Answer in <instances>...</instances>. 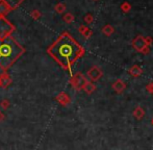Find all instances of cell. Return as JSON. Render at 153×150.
<instances>
[{
    "label": "cell",
    "instance_id": "obj_6",
    "mask_svg": "<svg viewBox=\"0 0 153 150\" xmlns=\"http://www.w3.org/2000/svg\"><path fill=\"white\" fill-rule=\"evenodd\" d=\"M88 75H89V77L93 81H97L102 77L103 73H102V70H101L100 68L94 66V67H92L91 69L88 71Z\"/></svg>",
    "mask_w": 153,
    "mask_h": 150
},
{
    "label": "cell",
    "instance_id": "obj_7",
    "mask_svg": "<svg viewBox=\"0 0 153 150\" xmlns=\"http://www.w3.org/2000/svg\"><path fill=\"white\" fill-rule=\"evenodd\" d=\"M113 89L117 93H122L124 90L126 89V83L122 80V79H117L115 82L113 83Z\"/></svg>",
    "mask_w": 153,
    "mask_h": 150
},
{
    "label": "cell",
    "instance_id": "obj_17",
    "mask_svg": "<svg viewBox=\"0 0 153 150\" xmlns=\"http://www.w3.org/2000/svg\"><path fill=\"white\" fill-rule=\"evenodd\" d=\"M121 7H122V10H124V12H127V10H130V4H128V3H123L122 5H121Z\"/></svg>",
    "mask_w": 153,
    "mask_h": 150
},
{
    "label": "cell",
    "instance_id": "obj_13",
    "mask_svg": "<svg viewBox=\"0 0 153 150\" xmlns=\"http://www.w3.org/2000/svg\"><path fill=\"white\" fill-rule=\"evenodd\" d=\"M3 1L6 2V3H7V5L10 6V7L15 8L17 5H19V4L21 3V1H22V0H3Z\"/></svg>",
    "mask_w": 153,
    "mask_h": 150
},
{
    "label": "cell",
    "instance_id": "obj_10",
    "mask_svg": "<svg viewBox=\"0 0 153 150\" xmlns=\"http://www.w3.org/2000/svg\"><path fill=\"white\" fill-rule=\"evenodd\" d=\"M145 116V111L141 108V106H137L135 108V110L133 111V117L137 120H142Z\"/></svg>",
    "mask_w": 153,
    "mask_h": 150
},
{
    "label": "cell",
    "instance_id": "obj_11",
    "mask_svg": "<svg viewBox=\"0 0 153 150\" xmlns=\"http://www.w3.org/2000/svg\"><path fill=\"white\" fill-rule=\"evenodd\" d=\"M83 90H85V93H88V94H92L93 92H94L95 90H96V85H95L94 83L89 82V81H88V82L85 85V87H83Z\"/></svg>",
    "mask_w": 153,
    "mask_h": 150
},
{
    "label": "cell",
    "instance_id": "obj_3",
    "mask_svg": "<svg viewBox=\"0 0 153 150\" xmlns=\"http://www.w3.org/2000/svg\"><path fill=\"white\" fill-rule=\"evenodd\" d=\"M132 47L137 51V52H142L144 54H147L149 52V46L146 43V40L142 36H137L133 39L132 41Z\"/></svg>",
    "mask_w": 153,
    "mask_h": 150
},
{
    "label": "cell",
    "instance_id": "obj_2",
    "mask_svg": "<svg viewBox=\"0 0 153 150\" xmlns=\"http://www.w3.org/2000/svg\"><path fill=\"white\" fill-rule=\"evenodd\" d=\"M24 49L13 38L0 39V67L10 68L23 53Z\"/></svg>",
    "mask_w": 153,
    "mask_h": 150
},
{
    "label": "cell",
    "instance_id": "obj_5",
    "mask_svg": "<svg viewBox=\"0 0 153 150\" xmlns=\"http://www.w3.org/2000/svg\"><path fill=\"white\" fill-rule=\"evenodd\" d=\"M71 82H72V85L74 87V89L79 91V90L83 89V87H85V85L88 82V80L81 73H77L73 76Z\"/></svg>",
    "mask_w": 153,
    "mask_h": 150
},
{
    "label": "cell",
    "instance_id": "obj_4",
    "mask_svg": "<svg viewBox=\"0 0 153 150\" xmlns=\"http://www.w3.org/2000/svg\"><path fill=\"white\" fill-rule=\"evenodd\" d=\"M13 26L10 23H8L5 19H0V39L7 38L10 33L13 31Z\"/></svg>",
    "mask_w": 153,
    "mask_h": 150
},
{
    "label": "cell",
    "instance_id": "obj_15",
    "mask_svg": "<svg viewBox=\"0 0 153 150\" xmlns=\"http://www.w3.org/2000/svg\"><path fill=\"white\" fill-rule=\"evenodd\" d=\"M8 106H10V101H8L7 99H4L3 101L1 102V108H2V110L6 111L8 108Z\"/></svg>",
    "mask_w": 153,
    "mask_h": 150
},
{
    "label": "cell",
    "instance_id": "obj_12",
    "mask_svg": "<svg viewBox=\"0 0 153 150\" xmlns=\"http://www.w3.org/2000/svg\"><path fill=\"white\" fill-rule=\"evenodd\" d=\"M102 31H103V33H104V35H106V36H111V35L114 33V31H115V29H114V27L111 26V25L107 24V25H105V26L103 27Z\"/></svg>",
    "mask_w": 153,
    "mask_h": 150
},
{
    "label": "cell",
    "instance_id": "obj_8",
    "mask_svg": "<svg viewBox=\"0 0 153 150\" xmlns=\"http://www.w3.org/2000/svg\"><path fill=\"white\" fill-rule=\"evenodd\" d=\"M56 100L59 104H62V105H64V106H67L68 104H70V102H71L70 97H69V95H67L66 93L59 94L56 97Z\"/></svg>",
    "mask_w": 153,
    "mask_h": 150
},
{
    "label": "cell",
    "instance_id": "obj_16",
    "mask_svg": "<svg viewBox=\"0 0 153 150\" xmlns=\"http://www.w3.org/2000/svg\"><path fill=\"white\" fill-rule=\"evenodd\" d=\"M146 90H147V91L149 92L151 95H153V81H152V82H150L149 85L146 87Z\"/></svg>",
    "mask_w": 153,
    "mask_h": 150
},
{
    "label": "cell",
    "instance_id": "obj_20",
    "mask_svg": "<svg viewBox=\"0 0 153 150\" xmlns=\"http://www.w3.org/2000/svg\"><path fill=\"white\" fill-rule=\"evenodd\" d=\"M151 124L153 125V118H152V120H151Z\"/></svg>",
    "mask_w": 153,
    "mask_h": 150
},
{
    "label": "cell",
    "instance_id": "obj_1",
    "mask_svg": "<svg viewBox=\"0 0 153 150\" xmlns=\"http://www.w3.org/2000/svg\"><path fill=\"white\" fill-rule=\"evenodd\" d=\"M83 48L69 35L65 33L48 49V53L65 69H70L83 54Z\"/></svg>",
    "mask_w": 153,
    "mask_h": 150
},
{
    "label": "cell",
    "instance_id": "obj_14",
    "mask_svg": "<svg viewBox=\"0 0 153 150\" xmlns=\"http://www.w3.org/2000/svg\"><path fill=\"white\" fill-rule=\"evenodd\" d=\"M10 78H6V77H3V78H1V85L3 88H6L8 85H10Z\"/></svg>",
    "mask_w": 153,
    "mask_h": 150
},
{
    "label": "cell",
    "instance_id": "obj_18",
    "mask_svg": "<svg viewBox=\"0 0 153 150\" xmlns=\"http://www.w3.org/2000/svg\"><path fill=\"white\" fill-rule=\"evenodd\" d=\"M145 40H146V43H147V45L149 46V45H151L152 44V39L151 38H145Z\"/></svg>",
    "mask_w": 153,
    "mask_h": 150
},
{
    "label": "cell",
    "instance_id": "obj_19",
    "mask_svg": "<svg viewBox=\"0 0 153 150\" xmlns=\"http://www.w3.org/2000/svg\"><path fill=\"white\" fill-rule=\"evenodd\" d=\"M4 119H5V116H4V114L0 111V121H3Z\"/></svg>",
    "mask_w": 153,
    "mask_h": 150
},
{
    "label": "cell",
    "instance_id": "obj_9",
    "mask_svg": "<svg viewBox=\"0 0 153 150\" xmlns=\"http://www.w3.org/2000/svg\"><path fill=\"white\" fill-rule=\"evenodd\" d=\"M142 73H143V70H142V68L137 65L132 66V67L129 69V74H130L132 77H139V76H141Z\"/></svg>",
    "mask_w": 153,
    "mask_h": 150
}]
</instances>
